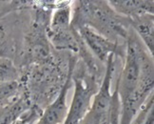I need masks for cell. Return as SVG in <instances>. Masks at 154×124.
Returning <instances> with one entry per match:
<instances>
[{
  "instance_id": "1",
  "label": "cell",
  "mask_w": 154,
  "mask_h": 124,
  "mask_svg": "<svg viewBox=\"0 0 154 124\" xmlns=\"http://www.w3.org/2000/svg\"><path fill=\"white\" fill-rule=\"evenodd\" d=\"M77 59L72 52L54 50L48 59L19 70V83L29 109L43 113L60 94Z\"/></svg>"
},
{
  "instance_id": "2",
  "label": "cell",
  "mask_w": 154,
  "mask_h": 124,
  "mask_svg": "<svg viewBox=\"0 0 154 124\" xmlns=\"http://www.w3.org/2000/svg\"><path fill=\"white\" fill-rule=\"evenodd\" d=\"M70 25L74 29L88 27L116 43H125L131 30L130 19L118 14L108 1H73Z\"/></svg>"
},
{
  "instance_id": "3",
  "label": "cell",
  "mask_w": 154,
  "mask_h": 124,
  "mask_svg": "<svg viewBox=\"0 0 154 124\" xmlns=\"http://www.w3.org/2000/svg\"><path fill=\"white\" fill-rule=\"evenodd\" d=\"M73 97L63 124H79L88 114L102 80L98 79L88 71L81 60L77 59L72 74Z\"/></svg>"
},
{
  "instance_id": "4",
  "label": "cell",
  "mask_w": 154,
  "mask_h": 124,
  "mask_svg": "<svg viewBox=\"0 0 154 124\" xmlns=\"http://www.w3.org/2000/svg\"><path fill=\"white\" fill-rule=\"evenodd\" d=\"M73 1H60L58 7L52 11L47 30V37L55 51L69 52L76 55L78 51L77 32L70 25Z\"/></svg>"
},
{
  "instance_id": "5",
  "label": "cell",
  "mask_w": 154,
  "mask_h": 124,
  "mask_svg": "<svg viewBox=\"0 0 154 124\" xmlns=\"http://www.w3.org/2000/svg\"><path fill=\"white\" fill-rule=\"evenodd\" d=\"M74 30L79 33L88 49L100 63L106 65V60L110 56L119 57L123 61L126 54L125 43H116L110 41L88 27H82Z\"/></svg>"
},
{
  "instance_id": "6",
  "label": "cell",
  "mask_w": 154,
  "mask_h": 124,
  "mask_svg": "<svg viewBox=\"0 0 154 124\" xmlns=\"http://www.w3.org/2000/svg\"><path fill=\"white\" fill-rule=\"evenodd\" d=\"M72 70L73 68L70 71L66 83H65L60 94H58V97L53 100L48 107L45 108L42 115L40 116V117L35 124H63L64 123L69 109L67 105V96L69 89L72 87Z\"/></svg>"
},
{
  "instance_id": "7",
  "label": "cell",
  "mask_w": 154,
  "mask_h": 124,
  "mask_svg": "<svg viewBox=\"0 0 154 124\" xmlns=\"http://www.w3.org/2000/svg\"><path fill=\"white\" fill-rule=\"evenodd\" d=\"M108 2L118 14L129 19L137 18L144 14H153L154 13L152 0H110Z\"/></svg>"
},
{
  "instance_id": "8",
  "label": "cell",
  "mask_w": 154,
  "mask_h": 124,
  "mask_svg": "<svg viewBox=\"0 0 154 124\" xmlns=\"http://www.w3.org/2000/svg\"><path fill=\"white\" fill-rule=\"evenodd\" d=\"M130 27L143 42L144 46L153 56L154 51V16L144 14L137 18L130 19Z\"/></svg>"
},
{
  "instance_id": "9",
  "label": "cell",
  "mask_w": 154,
  "mask_h": 124,
  "mask_svg": "<svg viewBox=\"0 0 154 124\" xmlns=\"http://www.w3.org/2000/svg\"><path fill=\"white\" fill-rule=\"evenodd\" d=\"M29 109V103L24 94L9 105L0 109V124H11Z\"/></svg>"
},
{
  "instance_id": "10",
  "label": "cell",
  "mask_w": 154,
  "mask_h": 124,
  "mask_svg": "<svg viewBox=\"0 0 154 124\" xmlns=\"http://www.w3.org/2000/svg\"><path fill=\"white\" fill-rule=\"evenodd\" d=\"M22 94L19 81L0 82V109L9 105Z\"/></svg>"
},
{
  "instance_id": "11",
  "label": "cell",
  "mask_w": 154,
  "mask_h": 124,
  "mask_svg": "<svg viewBox=\"0 0 154 124\" xmlns=\"http://www.w3.org/2000/svg\"><path fill=\"white\" fill-rule=\"evenodd\" d=\"M20 71L14 62L7 57H0V82L19 81Z\"/></svg>"
},
{
  "instance_id": "12",
  "label": "cell",
  "mask_w": 154,
  "mask_h": 124,
  "mask_svg": "<svg viewBox=\"0 0 154 124\" xmlns=\"http://www.w3.org/2000/svg\"><path fill=\"white\" fill-rule=\"evenodd\" d=\"M39 117H40V116L39 115L37 116V114L34 113L33 111L28 110L19 117L18 119H16L11 124H35Z\"/></svg>"
},
{
  "instance_id": "13",
  "label": "cell",
  "mask_w": 154,
  "mask_h": 124,
  "mask_svg": "<svg viewBox=\"0 0 154 124\" xmlns=\"http://www.w3.org/2000/svg\"><path fill=\"white\" fill-rule=\"evenodd\" d=\"M104 124H109V123H106H106H104Z\"/></svg>"
}]
</instances>
